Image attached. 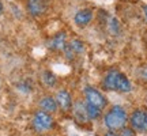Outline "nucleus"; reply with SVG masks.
Masks as SVG:
<instances>
[{
  "label": "nucleus",
  "mask_w": 147,
  "mask_h": 136,
  "mask_svg": "<svg viewBox=\"0 0 147 136\" xmlns=\"http://www.w3.org/2000/svg\"><path fill=\"white\" fill-rule=\"evenodd\" d=\"M102 86L105 90L109 91H119V93H129L132 89L131 82L128 80L124 73L117 69H112L105 75Z\"/></svg>",
  "instance_id": "nucleus-1"
},
{
  "label": "nucleus",
  "mask_w": 147,
  "mask_h": 136,
  "mask_svg": "<svg viewBox=\"0 0 147 136\" xmlns=\"http://www.w3.org/2000/svg\"><path fill=\"white\" fill-rule=\"evenodd\" d=\"M128 116L124 108L115 105L109 109V112L104 116V124L109 131H121L127 124Z\"/></svg>",
  "instance_id": "nucleus-2"
},
{
  "label": "nucleus",
  "mask_w": 147,
  "mask_h": 136,
  "mask_svg": "<svg viewBox=\"0 0 147 136\" xmlns=\"http://www.w3.org/2000/svg\"><path fill=\"white\" fill-rule=\"evenodd\" d=\"M55 124V120L51 113L44 112V110H37L34 116H33V127L36 128L38 132L49 131Z\"/></svg>",
  "instance_id": "nucleus-3"
},
{
  "label": "nucleus",
  "mask_w": 147,
  "mask_h": 136,
  "mask_svg": "<svg viewBox=\"0 0 147 136\" xmlns=\"http://www.w3.org/2000/svg\"><path fill=\"white\" fill-rule=\"evenodd\" d=\"M129 123L136 132L147 133V109H136L129 117Z\"/></svg>",
  "instance_id": "nucleus-4"
},
{
  "label": "nucleus",
  "mask_w": 147,
  "mask_h": 136,
  "mask_svg": "<svg viewBox=\"0 0 147 136\" xmlns=\"http://www.w3.org/2000/svg\"><path fill=\"white\" fill-rule=\"evenodd\" d=\"M84 97H86V102L95 106V108L104 109L108 105V101L104 97V94L94 87H84Z\"/></svg>",
  "instance_id": "nucleus-5"
},
{
  "label": "nucleus",
  "mask_w": 147,
  "mask_h": 136,
  "mask_svg": "<svg viewBox=\"0 0 147 136\" xmlns=\"http://www.w3.org/2000/svg\"><path fill=\"white\" fill-rule=\"evenodd\" d=\"M27 11L33 16L44 15L48 10V0H27Z\"/></svg>",
  "instance_id": "nucleus-6"
},
{
  "label": "nucleus",
  "mask_w": 147,
  "mask_h": 136,
  "mask_svg": "<svg viewBox=\"0 0 147 136\" xmlns=\"http://www.w3.org/2000/svg\"><path fill=\"white\" fill-rule=\"evenodd\" d=\"M56 101H57L59 109H61L63 112H69L72 109V98L67 90H60L56 95Z\"/></svg>",
  "instance_id": "nucleus-7"
},
{
  "label": "nucleus",
  "mask_w": 147,
  "mask_h": 136,
  "mask_svg": "<svg viewBox=\"0 0 147 136\" xmlns=\"http://www.w3.org/2000/svg\"><path fill=\"white\" fill-rule=\"evenodd\" d=\"M72 114L74 118L78 123H86L89 120L87 110H86V104H83L82 101H76L75 105H72Z\"/></svg>",
  "instance_id": "nucleus-8"
},
{
  "label": "nucleus",
  "mask_w": 147,
  "mask_h": 136,
  "mask_svg": "<svg viewBox=\"0 0 147 136\" xmlns=\"http://www.w3.org/2000/svg\"><path fill=\"white\" fill-rule=\"evenodd\" d=\"M40 106H41V110L44 112H48V113H56L59 110V105H57V101L56 98H53L51 95H47V97H42L40 100Z\"/></svg>",
  "instance_id": "nucleus-9"
},
{
  "label": "nucleus",
  "mask_w": 147,
  "mask_h": 136,
  "mask_svg": "<svg viewBox=\"0 0 147 136\" xmlns=\"http://www.w3.org/2000/svg\"><path fill=\"white\" fill-rule=\"evenodd\" d=\"M91 19H93V11L90 10V8H84V10L78 11V12L75 14V16H74L75 23L80 27L89 25L90 22H91Z\"/></svg>",
  "instance_id": "nucleus-10"
},
{
  "label": "nucleus",
  "mask_w": 147,
  "mask_h": 136,
  "mask_svg": "<svg viewBox=\"0 0 147 136\" xmlns=\"http://www.w3.org/2000/svg\"><path fill=\"white\" fill-rule=\"evenodd\" d=\"M65 46H67V34L65 33L56 34L49 42V48L53 50H64Z\"/></svg>",
  "instance_id": "nucleus-11"
},
{
  "label": "nucleus",
  "mask_w": 147,
  "mask_h": 136,
  "mask_svg": "<svg viewBox=\"0 0 147 136\" xmlns=\"http://www.w3.org/2000/svg\"><path fill=\"white\" fill-rule=\"evenodd\" d=\"M65 53H67V57L68 59H72L75 55L78 53H82L84 50V44L79 40H74V41L69 42V45L65 46Z\"/></svg>",
  "instance_id": "nucleus-12"
},
{
  "label": "nucleus",
  "mask_w": 147,
  "mask_h": 136,
  "mask_svg": "<svg viewBox=\"0 0 147 136\" xmlns=\"http://www.w3.org/2000/svg\"><path fill=\"white\" fill-rule=\"evenodd\" d=\"M41 80H42V83L45 84V86H48V87H55L56 82H57L55 73H52L51 71H44L41 73Z\"/></svg>",
  "instance_id": "nucleus-13"
},
{
  "label": "nucleus",
  "mask_w": 147,
  "mask_h": 136,
  "mask_svg": "<svg viewBox=\"0 0 147 136\" xmlns=\"http://www.w3.org/2000/svg\"><path fill=\"white\" fill-rule=\"evenodd\" d=\"M86 110H87V116H89V120H97L101 116V110L100 108H95L93 105H90L86 102Z\"/></svg>",
  "instance_id": "nucleus-14"
},
{
  "label": "nucleus",
  "mask_w": 147,
  "mask_h": 136,
  "mask_svg": "<svg viewBox=\"0 0 147 136\" xmlns=\"http://www.w3.org/2000/svg\"><path fill=\"white\" fill-rule=\"evenodd\" d=\"M119 136H136V131L134 129V128H127V127H124L123 129L120 131V135Z\"/></svg>",
  "instance_id": "nucleus-15"
},
{
  "label": "nucleus",
  "mask_w": 147,
  "mask_h": 136,
  "mask_svg": "<svg viewBox=\"0 0 147 136\" xmlns=\"http://www.w3.org/2000/svg\"><path fill=\"white\" fill-rule=\"evenodd\" d=\"M105 136H119V135H116V133H115L113 131H110V132H108V133H106Z\"/></svg>",
  "instance_id": "nucleus-16"
},
{
  "label": "nucleus",
  "mask_w": 147,
  "mask_h": 136,
  "mask_svg": "<svg viewBox=\"0 0 147 136\" xmlns=\"http://www.w3.org/2000/svg\"><path fill=\"white\" fill-rule=\"evenodd\" d=\"M143 11H144V16H146V19H147V5H144V8H143Z\"/></svg>",
  "instance_id": "nucleus-17"
},
{
  "label": "nucleus",
  "mask_w": 147,
  "mask_h": 136,
  "mask_svg": "<svg viewBox=\"0 0 147 136\" xmlns=\"http://www.w3.org/2000/svg\"><path fill=\"white\" fill-rule=\"evenodd\" d=\"M3 14V4H1V1H0V15Z\"/></svg>",
  "instance_id": "nucleus-18"
}]
</instances>
